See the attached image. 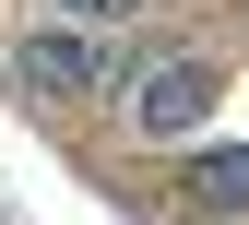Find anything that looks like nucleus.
<instances>
[{
	"label": "nucleus",
	"instance_id": "f257e3e1",
	"mask_svg": "<svg viewBox=\"0 0 249 225\" xmlns=\"http://www.w3.org/2000/svg\"><path fill=\"white\" fill-rule=\"evenodd\" d=\"M142 59H119L107 36H83V24H36V36L12 48V83L36 95V107H83V95H119Z\"/></svg>",
	"mask_w": 249,
	"mask_h": 225
},
{
	"label": "nucleus",
	"instance_id": "f03ea898",
	"mask_svg": "<svg viewBox=\"0 0 249 225\" xmlns=\"http://www.w3.org/2000/svg\"><path fill=\"white\" fill-rule=\"evenodd\" d=\"M131 119H142V142H190L202 119H213V71L190 48H142V71H131Z\"/></svg>",
	"mask_w": 249,
	"mask_h": 225
},
{
	"label": "nucleus",
	"instance_id": "7ed1b4c3",
	"mask_svg": "<svg viewBox=\"0 0 249 225\" xmlns=\"http://www.w3.org/2000/svg\"><path fill=\"white\" fill-rule=\"evenodd\" d=\"M190 202H202V213H249V142H213V154H202Z\"/></svg>",
	"mask_w": 249,
	"mask_h": 225
},
{
	"label": "nucleus",
	"instance_id": "20e7f679",
	"mask_svg": "<svg viewBox=\"0 0 249 225\" xmlns=\"http://www.w3.org/2000/svg\"><path fill=\"white\" fill-rule=\"evenodd\" d=\"M59 12H71V24H131L142 0H59Z\"/></svg>",
	"mask_w": 249,
	"mask_h": 225
},
{
	"label": "nucleus",
	"instance_id": "39448f33",
	"mask_svg": "<svg viewBox=\"0 0 249 225\" xmlns=\"http://www.w3.org/2000/svg\"><path fill=\"white\" fill-rule=\"evenodd\" d=\"M226 225H237V213H226Z\"/></svg>",
	"mask_w": 249,
	"mask_h": 225
}]
</instances>
